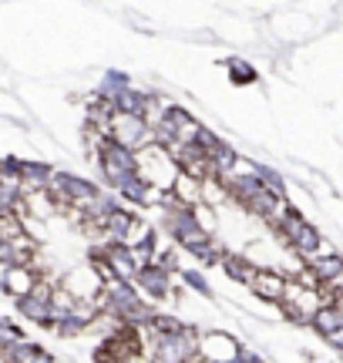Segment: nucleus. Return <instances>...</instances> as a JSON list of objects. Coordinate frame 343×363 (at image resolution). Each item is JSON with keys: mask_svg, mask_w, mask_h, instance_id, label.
Wrapping results in <instances>:
<instances>
[{"mask_svg": "<svg viewBox=\"0 0 343 363\" xmlns=\"http://www.w3.org/2000/svg\"><path fill=\"white\" fill-rule=\"evenodd\" d=\"M306 266L313 269V276H317L320 283H333L337 276L343 272V256L340 252H323V256H310L306 259Z\"/></svg>", "mask_w": 343, "mask_h": 363, "instance_id": "8", "label": "nucleus"}, {"mask_svg": "<svg viewBox=\"0 0 343 363\" xmlns=\"http://www.w3.org/2000/svg\"><path fill=\"white\" fill-rule=\"evenodd\" d=\"M198 347H206L198 350L202 360H239V340L225 337V333H209L198 340Z\"/></svg>", "mask_w": 343, "mask_h": 363, "instance_id": "6", "label": "nucleus"}, {"mask_svg": "<svg viewBox=\"0 0 343 363\" xmlns=\"http://www.w3.org/2000/svg\"><path fill=\"white\" fill-rule=\"evenodd\" d=\"M327 340H330V347H337V350H343V326H340V330H333V333H330V337H327Z\"/></svg>", "mask_w": 343, "mask_h": 363, "instance_id": "10", "label": "nucleus"}, {"mask_svg": "<svg viewBox=\"0 0 343 363\" xmlns=\"http://www.w3.org/2000/svg\"><path fill=\"white\" fill-rule=\"evenodd\" d=\"M232 81H236V84H249V81H256V74H252L249 65H239V61H232Z\"/></svg>", "mask_w": 343, "mask_h": 363, "instance_id": "9", "label": "nucleus"}, {"mask_svg": "<svg viewBox=\"0 0 343 363\" xmlns=\"http://www.w3.org/2000/svg\"><path fill=\"white\" fill-rule=\"evenodd\" d=\"M135 283L142 286L145 296H152V299H169L172 296V272L165 269V266H159V262H148L145 269H138Z\"/></svg>", "mask_w": 343, "mask_h": 363, "instance_id": "3", "label": "nucleus"}, {"mask_svg": "<svg viewBox=\"0 0 343 363\" xmlns=\"http://www.w3.org/2000/svg\"><path fill=\"white\" fill-rule=\"evenodd\" d=\"M333 286H337V289H340V293H343V272H340V276H337V279H333Z\"/></svg>", "mask_w": 343, "mask_h": 363, "instance_id": "11", "label": "nucleus"}, {"mask_svg": "<svg viewBox=\"0 0 343 363\" xmlns=\"http://www.w3.org/2000/svg\"><path fill=\"white\" fill-rule=\"evenodd\" d=\"M64 286L78 299H94V296H98V289L105 286V279H101V272L94 269V262H88V266H81V269L67 272V276H64Z\"/></svg>", "mask_w": 343, "mask_h": 363, "instance_id": "4", "label": "nucleus"}, {"mask_svg": "<svg viewBox=\"0 0 343 363\" xmlns=\"http://www.w3.org/2000/svg\"><path fill=\"white\" fill-rule=\"evenodd\" d=\"M135 162H138V175L152 185H159L169 192L172 185H175V175L182 172L179 165V158L169 152V145L162 142H152V145H142L138 152H135Z\"/></svg>", "mask_w": 343, "mask_h": 363, "instance_id": "1", "label": "nucleus"}, {"mask_svg": "<svg viewBox=\"0 0 343 363\" xmlns=\"http://www.w3.org/2000/svg\"><path fill=\"white\" fill-rule=\"evenodd\" d=\"M38 269L30 266V262H11V269H7V276H4V286H7V293L17 299H24L34 286H38Z\"/></svg>", "mask_w": 343, "mask_h": 363, "instance_id": "5", "label": "nucleus"}, {"mask_svg": "<svg viewBox=\"0 0 343 363\" xmlns=\"http://www.w3.org/2000/svg\"><path fill=\"white\" fill-rule=\"evenodd\" d=\"M169 192L175 195V199H179L185 208H196L198 202H202V179H196L192 172L182 169L179 175H175V185H172Z\"/></svg>", "mask_w": 343, "mask_h": 363, "instance_id": "7", "label": "nucleus"}, {"mask_svg": "<svg viewBox=\"0 0 343 363\" xmlns=\"http://www.w3.org/2000/svg\"><path fill=\"white\" fill-rule=\"evenodd\" d=\"M286 276L283 272H276V269H259L256 276H252V283H249V289H252V296H259L263 303H276V306H283V296H286Z\"/></svg>", "mask_w": 343, "mask_h": 363, "instance_id": "2", "label": "nucleus"}]
</instances>
